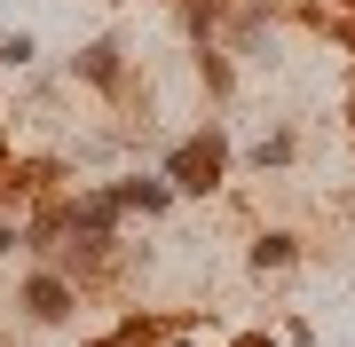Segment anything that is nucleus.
<instances>
[{
	"mask_svg": "<svg viewBox=\"0 0 355 347\" xmlns=\"http://www.w3.org/2000/svg\"><path fill=\"white\" fill-rule=\"evenodd\" d=\"M111 197H119V213H127V206L158 213V206H166V181H127V190H111Z\"/></svg>",
	"mask_w": 355,
	"mask_h": 347,
	"instance_id": "nucleus-4",
	"label": "nucleus"
},
{
	"mask_svg": "<svg viewBox=\"0 0 355 347\" xmlns=\"http://www.w3.org/2000/svg\"><path fill=\"white\" fill-rule=\"evenodd\" d=\"M24 308H32L40 323H64V316H71V284H64V276H32V284H24Z\"/></svg>",
	"mask_w": 355,
	"mask_h": 347,
	"instance_id": "nucleus-2",
	"label": "nucleus"
},
{
	"mask_svg": "<svg viewBox=\"0 0 355 347\" xmlns=\"http://www.w3.org/2000/svg\"><path fill=\"white\" fill-rule=\"evenodd\" d=\"M237 347H268V339H237Z\"/></svg>",
	"mask_w": 355,
	"mask_h": 347,
	"instance_id": "nucleus-7",
	"label": "nucleus"
},
{
	"mask_svg": "<svg viewBox=\"0 0 355 347\" xmlns=\"http://www.w3.org/2000/svg\"><path fill=\"white\" fill-rule=\"evenodd\" d=\"M166 181H174V190H214V181H221V134L182 142V150L166 158Z\"/></svg>",
	"mask_w": 355,
	"mask_h": 347,
	"instance_id": "nucleus-1",
	"label": "nucleus"
},
{
	"mask_svg": "<svg viewBox=\"0 0 355 347\" xmlns=\"http://www.w3.org/2000/svg\"><path fill=\"white\" fill-rule=\"evenodd\" d=\"M284 260H292V237H261L253 244V269H284Z\"/></svg>",
	"mask_w": 355,
	"mask_h": 347,
	"instance_id": "nucleus-5",
	"label": "nucleus"
},
{
	"mask_svg": "<svg viewBox=\"0 0 355 347\" xmlns=\"http://www.w3.org/2000/svg\"><path fill=\"white\" fill-rule=\"evenodd\" d=\"M79 71L111 87V79H119V48H111V39H95V48H79Z\"/></svg>",
	"mask_w": 355,
	"mask_h": 347,
	"instance_id": "nucleus-3",
	"label": "nucleus"
},
{
	"mask_svg": "<svg viewBox=\"0 0 355 347\" xmlns=\"http://www.w3.org/2000/svg\"><path fill=\"white\" fill-rule=\"evenodd\" d=\"M8 244H16V237H8V221H0V253H8Z\"/></svg>",
	"mask_w": 355,
	"mask_h": 347,
	"instance_id": "nucleus-6",
	"label": "nucleus"
}]
</instances>
